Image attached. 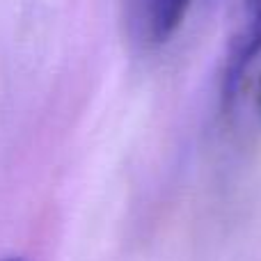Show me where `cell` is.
<instances>
[{
    "instance_id": "6da1fadb",
    "label": "cell",
    "mask_w": 261,
    "mask_h": 261,
    "mask_svg": "<svg viewBox=\"0 0 261 261\" xmlns=\"http://www.w3.org/2000/svg\"><path fill=\"white\" fill-rule=\"evenodd\" d=\"M193 0H124L133 37L144 46H161L181 28Z\"/></svg>"
},
{
    "instance_id": "7a4b0ae2",
    "label": "cell",
    "mask_w": 261,
    "mask_h": 261,
    "mask_svg": "<svg viewBox=\"0 0 261 261\" xmlns=\"http://www.w3.org/2000/svg\"><path fill=\"white\" fill-rule=\"evenodd\" d=\"M261 50V0H243V18L229 46L222 73V96L231 99Z\"/></svg>"
},
{
    "instance_id": "3957f363",
    "label": "cell",
    "mask_w": 261,
    "mask_h": 261,
    "mask_svg": "<svg viewBox=\"0 0 261 261\" xmlns=\"http://www.w3.org/2000/svg\"><path fill=\"white\" fill-rule=\"evenodd\" d=\"M7 261H18V259H7Z\"/></svg>"
}]
</instances>
